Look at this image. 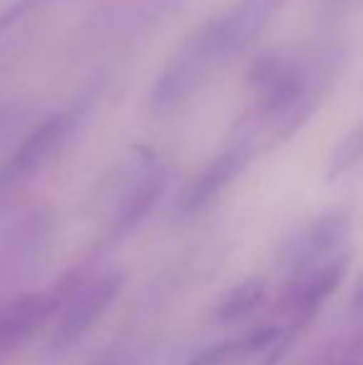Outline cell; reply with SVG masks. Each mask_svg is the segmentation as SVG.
<instances>
[{"instance_id": "6da1fadb", "label": "cell", "mask_w": 363, "mask_h": 365, "mask_svg": "<svg viewBox=\"0 0 363 365\" xmlns=\"http://www.w3.org/2000/svg\"><path fill=\"white\" fill-rule=\"evenodd\" d=\"M70 127H73V115L70 112H60L35 127L23 145L15 149L8 157V162L0 167V194L10 192V189L25 184L35 172H40L45 162L58 152V147L65 142Z\"/></svg>"}, {"instance_id": "7a4b0ae2", "label": "cell", "mask_w": 363, "mask_h": 365, "mask_svg": "<svg viewBox=\"0 0 363 365\" xmlns=\"http://www.w3.org/2000/svg\"><path fill=\"white\" fill-rule=\"evenodd\" d=\"M122 286H125V276L122 274H107L102 279L83 286L78 296L73 298V303L65 308L63 318H60L58 333H55V346H70L80 336H85L92 323L105 313V308L120 296Z\"/></svg>"}, {"instance_id": "3957f363", "label": "cell", "mask_w": 363, "mask_h": 365, "mask_svg": "<svg viewBox=\"0 0 363 365\" xmlns=\"http://www.w3.org/2000/svg\"><path fill=\"white\" fill-rule=\"evenodd\" d=\"M351 256L341 254L334 256L326 264L316 266L314 271L299 279L284 296V308L294 316V331L311 321L316 316V311L321 308V303L331 296L344 281L346 271H349Z\"/></svg>"}, {"instance_id": "277c9868", "label": "cell", "mask_w": 363, "mask_h": 365, "mask_svg": "<svg viewBox=\"0 0 363 365\" xmlns=\"http://www.w3.org/2000/svg\"><path fill=\"white\" fill-rule=\"evenodd\" d=\"M249 154L244 147L227 149L224 154H219L214 162H209L202 169L199 177H194L189 182V187L184 189L180 199V214L182 217H194V214H202L204 209H209L219 197H222L224 189L232 184V179L247 164Z\"/></svg>"}, {"instance_id": "5b68a950", "label": "cell", "mask_w": 363, "mask_h": 365, "mask_svg": "<svg viewBox=\"0 0 363 365\" xmlns=\"http://www.w3.org/2000/svg\"><path fill=\"white\" fill-rule=\"evenodd\" d=\"M58 293H28L0 308V351L15 348L33 336L50 316L60 308Z\"/></svg>"}, {"instance_id": "8992f818", "label": "cell", "mask_w": 363, "mask_h": 365, "mask_svg": "<svg viewBox=\"0 0 363 365\" xmlns=\"http://www.w3.org/2000/svg\"><path fill=\"white\" fill-rule=\"evenodd\" d=\"M349 229H351V219L346 212H329L324 217H319L299 239L296 261L309 266L314 261L324 259L326 254L339 249L341 241L349 236Z\"/></svg>"}, {"instance_id": "52a82bcc", "label": "cell", "mask_w": 363, "mask_h": 365, "mask_svg": "<svg viewBox=\"0 0 363 365\" xmlns=\"http://www.w3.org/2000/svg\"><path fill=\"white\" fill-rule=\"evenodd\" d=\"M264 296H267V281L264 279L242 281L239 286L224 293L222 301L214 308V318L217 321H234V318L247 316L249 311H254L264 301Z\"/></svg>"}, {"instance_id": "ba28073f", "label": "cell", "mask_w": 363, "mask_h": 365, "mask_svg": "<svg viewBox=\"0 0 363 365\" xmlns=\"http://www.w3.org/2000/svg\"><path fill=\"white\" fill-rule=\"evenodd\" d=\"M239 353H242V338H232V341H222L209 348H202L184 365H224L229 358L239 356Z\"/></svg>"}, {"instance_id": "9c48e42d", "label": "cell", "mask_w": 363, "mask_h": 365, "mask_svg": "<svg viewBox=\"0 0 363 365\" xmlns=\"http://www.w3.org/2000/svg\"><path fill=\"white\" fill-rule=\"evenodd\" d=\"M43 3L45 0H8L5 5H0V35H3L5 30H10L18 20H23L30 10H35Z\"/></svg>"}, {"instance_id": "30bf717a", "label": "cell", "mask_w": 363, "mask_h": 365, "mask_svg": "<svg viewBox=\"0 0 363 365\" xmlns=\"http://www.w3.org/2000/svg\"><path fill=\"white\" fill-rule=\"evenodd\" d=\"M279 338H281V328L279 326H262V328H257V331L242 336V353L267 351V348H272Z\"/></svg>"}, {"instance_id": "8fae6325", "label": "cell", "mask_w": 363, "mask_h": 365, "mask_svg": "<svg viewBox=\"0 0 363 365\" xmlns=\"http://www.w3.org/2000/svg\"><path fill=\"white\" fill-rule=\"evenodd\" d=\"M351 311L363 316V276L359 279V284L354 286V296H351Z\"/></svg>"}, {"instance_id": "7c38bea8", "label": "cell", "mask_w": 363, "mask_h": 365, "mask_svg": "<svg viewBox=\"0 0 363 365\" xmlns=\"http://www.w3.org/2000/svg\"><path fill=\"white\" fill-rule=\"evenodd\" d=\"M351 351H354L356 358H363V331L359 333V338L354 341V348H351Z\"/></svg>"}, {"instance_id": "4fadbf2b", "label": "cell", "mask_w": 363, "mask_h": 365, "mask_svg": "<svg viewBox=\"0 0 363 365\" xmlns=\"http://www.w3.org/2000/svg\"><path fill=\"white\" fill-rule=\"evenodd\" d=\"M336 365H363V363H361V358L354 356V358H346V361H341V363H336Z\"/></svg>"}, {"instance_id": "5bb4252c", "label": "cell", "mask_w": 363, "mask_h": 365, "mask_svg": "<svg viewBox=\"0 0 363 365\" xmlns=\"http://www.w3.org/2000/svg\"><path fill=\"white\" fill-rule=\"evenodd\" d=\"M359 132H361V135H363V122H361V125H359Z\"/></svg>"}, {"instance_id": "9a60e30c", "label": "cell", "mask_w": 363, "mask_h": 365, "mask_svg": "<svg viewBox=\"0 0 363 365\" xmlns=\"http://www.w3.org/2000/svg\"><path fill=\"white\" fill-rule=\"evenodd\" d=\"M102 365H107V363H102Z\"/></svg>"}]
</instances>
